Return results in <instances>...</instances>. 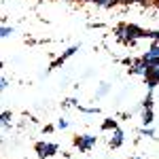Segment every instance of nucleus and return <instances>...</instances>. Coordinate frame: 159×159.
Segmentation results:
<instances>
[{"instance_id": "f257e3e1", "label": "nucleus", "mask_w": 159, "mask_h": 159, "mask_svg": "<svg viewBox=\"0 0 159 159\" xmlns=\"http://www.w3.org/2000/svg\"><path fill=\"white\" fill-rule=\"evenodd\" d=\"M96 142H98V136H91V134H83V136H76L74 138V147L79 148L81 153L91 151V148L96 147Z\"/></svg>"}, {"instance_id": "f03ea898", "label": "nucleus", "mask_w": 159, "mask_h": 159, "mask_svg": "<svg viewBox=\"0 0 159 159\" xmlns=\"http://www.w3.org/2000/svg\"><path fill=\"white\" fill-rule=\"evenodd\" d=\"M123 34H125V43H134L136 38H147L148 36V32L147 30H142V28H138V25L134 24H127V25H123Z\"/></svg>"}, {"instance_id": "7ed1b4c3", "label": "nucleus", "mask_w": 159, "mask_h": 159, "mask_svg": "<svg viewBox=\"0 0 159 159\" xmlns=\"http://www.w3.org/2000/svg\"><path fill=\"white\" fill-rule=\"evenodd\" d=\"M36 155H38V159H49V157H53L57 151H60V147L55 144V142H36Z\"/></svg>"}, {"instance_id": "20e7f679", "label": "nucleus", "mask_w": 159, "mask_h": 159, "mask_svg": "<svg viewBox=\"0 0 159 159\" xmlns=\"http://www.w3.org/2000/svg\"><path fill=\"white\" fill-rule=\"evenodd\" d=\"M140 60L144 61V64H157V60H159V47H157V40H153V45H151V49L140 57Z\"/></svg>"}, {"instance_id": "39448f33", "label": "nucleus", "mask_w": 159, "mask_h": 159, "mask_svg": "<svg viewBox=\"0 0 159 159\" xmlns=\"http://www.w3.org/2000/svg\"><path fill=\"white\" fill-rule=\"evenodd\" d=\"M123 142H125V134H123L119 127H115L112 129V134H110V148H119V147H123Z\"/></svg>"}, {"instance_id": "423d86ee", "label": "nucleus", "mask_w": 159, "mask_h": 159, "mask_svg": "<svg viewBox=\"0 0 159 159\" xmlns=\"http://www.w3.org/2000/svg\"><path fill=\"white\" fill-rule=\"evenodd\" d=\"M76 51H79V45H74V47H70V49H66V51H64V53L60 55V57H57V60H55L53 64H51V68H57V66H61V64H64V61L68 60V57H72V55L76 53Z\"/></svg>"}, {"instance_id": "0eeeda50", "label": "nucleus", "mask_w": 159, "mask_h": 159, "mask_svg": "<svg viewBox=\"0 0 159 159\" xmlns=\"http://www.w3.org/2000/svg\"><path fill=\"white\" fill-rule=\"evenodd\" d=\"M144 70H147V64L142 60H132L129 64V72L132 74H140V76H144Z\"/></svg>"}, {"instance_id": "6e6552de", "label": "nucleus", "mask_w": 159, "mask_h": 159, "mask_svg": "<svg viewBox=\"0 0 159 159\" xmlns=\"http://www.w3.org/2000/svg\"><path fill=\"white\" fill-rule=\"evenodd\" d=\"M144 79L147 81H157L159 79V64H148L144 70Z\"/></svg>"}, {"instance_id": "1a4fd4ad", "label": "nucleus", "mask_w": 159, "mask_h": 159, "mask_svg": "<svg viewBox=\"0 0 159 159\" xmlns=\"http://www.w3.org/2000/svg\"><path fill=\"white\" fill-rule=\"evenodd\" d=\"M153 121H155V112H153V108H144L142 110V125L147 127V125H151Z\"/></svg>"}, {"instance_id": "9d476101", "label": "nucleus", "mask_w": 159, "mask_h": 159, "mask_svg": "<svg viewBox=\"0 0 159 159\" xmlns=\"http://www.w3.org/2000/svg\"><path fill=\"white\" fill-rule=\"evenodd\" d=\"M11 119H13L11 110H4V112H0V127H9V125H11Z\"/></svg>"}, {"instance_id": "9b49d317", "label": "nucleus", "mask_w": 159, "mask_h": 159, "mask_svg": "<svg viewBox=\"0 0 159 159\" xmlns=\"http://www.w3.org/2000/svg\"><path fill=\"white\" fill-rule=\"evenodd\" d=\"M115 127H117V121H115L112 117L102 121V129H104V132H110V129H115Z\"/></svg>"}, {"instance_id": "f8f14e48", "label": "nucleus", "mask_w": 159, "mask_h": 159, "mask_svg": "<svg viewBox=\"0 0 159 159\" xmlns=\"http://www.w3.org/2000/svg\"><path fill=\"white\" fill-rule=\"evenodd\" d=\"M11 34H15L13 25H0V38H7V36H11Z\"/></svg>"}, {"instance_id": "ddd939ff", "label": "nucleus", "mask_w": 159, "mask_h": 159, "mask_svg": "<svg viewBox=\"0 0 159 159\" xmlns=\"http://www.w3.org/2000/svg\"><path fill=\"white\" fill-rule=\"evenodd\" d=\"M93 2H96L98 7H102V9H112L119 0H93Z\"/></svg>"}, {"instance_id": "4468645a", "label": "nucleus", "mask_w": 159, "mask_h": 159, "mask_svg": "<svg viewBox=\"0 0 159 159\" xmlns=\"http://www.w3.org/2000/svg\"><path fill=\"white\" fill-rule=\"evenodd\" d=\"M142 106H144V108H153V106H155V91H151L147 98H144Z\"/></svg>"}, {"instance_id": "2eb2a0df", "label": "nucleus", "mask_w": 159, "mask_h": 159, "mask_svg": "<svg viewBox=\"0 0 159 159\" xmlns=\"http://www.w3.org/2000/svg\"><path fill=\"white\" fill-rule=\"evenodd\" d=\"M108 89H110V85H108V83H102V85H100V89H98V98L106 96V93H108Z\"/></svg>"}, {"instance_id": "dca6fc26", "label": "nucleus", "mask_w": 159, "mask_h": 159, "mask_svg": "<svg viewBox=\"0 0 159 159\" xmlns=\"http://www.w3.org/2000/svg\"><path fill=\"white\" fill-rule=\"evenodd\" d=\"M140 136H148V138H155V129H151V127H142V129H140Z\"/></svg>"}, {"instance_id": "f3484780", "label": "nucleus", "mask_w": 159, "mask_h": 159, "mask_svg": "<svg viewBox=\"0 0 159 159\" xmlns=\"http://www.w3.org/2000/svg\"><path fill=\"white\" fill-rule=\"evenodd\" d=\"M79 110L85 112V115H98V112H100L98 108H85V106H79Z\"/></svg>"}, {"instance_id": "a211bd4d", "label": "nucleus", "mask_w": 159, "mask_h": 159, "mask_svg": "<svg viewBox=\"0 0 159 159\" xmlns=\"http://www.w3.org/2000/svg\"><path fill=\"white\" fill-rule=\"evenodd\" d=\"M9 87V79H4V76H0V91H4Z\"/></svg>"}, {"instance_id": "6ab92c4d", "label": "nucleus", "mask_w": 159, "mask_h": 159, "mask_svg": "<svg viewBox=\"0 0 159 159\" xmlns=\"http://www.w3.org/2000/svg\"><path fill=\"white\" fill-rule=\"evenodd\" d=\"M57 127H60V129H66V127H68V121H66V119H60V121H57Z\"/></svg>"}, {"instance_id": "aec40b11", "label": "nucleus", "mask_w": 159, "mask_h": 159, "mask_svg": "<svg viewBox=\"0 0 159 159\" xmlns=\"http://www.w3.org/2000/svg\"><path fill=\"white\" fill-rule=\"evenodd\" d=\"M64 106H76V100H66V102H64Z\"/></svg>"}, {"instance_id": "412c9836", "label": "nucleus", "mask_w": 159, "mask_h": 159, "mask_svg": "<svg viewBox=\"0 0 159 159\" xmlns=\"http://www.w3.org/2000/svg\"><path fill=\"white\" fill-rule=\"evenodd\" d=\"M119 2H127V4H129V2H132V0H119Z\"/></svg>"}, {"instance_id": "4be33fe9", "label": "nucleus", "mask_w": 159, "mask_h": 159, "mask_svg": "<svg viewBox=\"0 0 159 159\" xmlns=\"http://www.w3.org/2000/svg\"><path fill=\"white\" fill-rule=\"evenodd\" d=\"M81 2H93V0H81Z\"/></svg>"}, {"instance_id": "5701e85b", "label": "nucleus", "mask_w": 159, "mask_h": 159, "mask_svg": "<svg viewBox=\"0 0 159 159\" xmlns=\"http://www.w3.org/2000/svg\"><path fill=\"white\" fill-rule=\"evenodd\" d=\"M0 70H2V61H0Z\"/></svg>"}, {"instance_id": "b1692460", "label": "nucleus", "mask_w": 159, "mask_h": 159, "mask_svg": "<svg viewBox=\"0 0 159 159\" xmlns=\"http://www.w3.org/2000/svg\"><path fill=\"white\" fill-rule=\"evenodd\" d=\"M134 159H138V157H134Z\"/></svg>"}]
</instances>
